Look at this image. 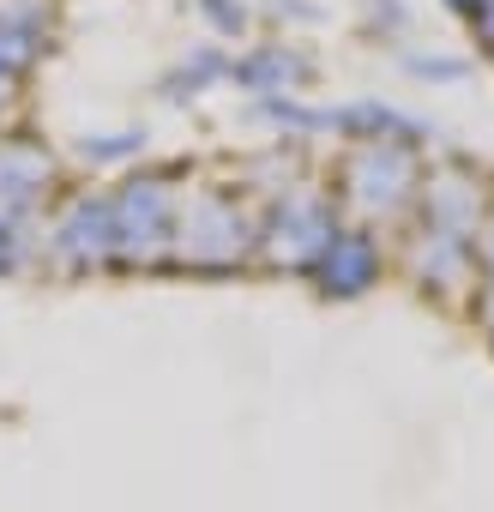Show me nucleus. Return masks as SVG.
<instances>
[{
    "label": "nucleus",
    "instance_id": "nucleus-1",
    "mask_svg": "<svg viewBox=\"0 0 494 512\" xmlns=\"http://www.w3.org/2000/svg\"><path fill=\"white\" fill-rule=\"evenodd\" d=\"M260 247V229L247 223V211L229 193H193L175 205V260L199 272H229Z\"/></svg>",
    "mask_w": 494,
    "mask_h": 512
},
{
    "label": "nucleus",
    "instance_id": "nucleus-2",
    "mask_svg": "<svg viewBox=\"0 0 494 512\" xmlns=\"http://www.w3.org/2000/svg\"><path fill=\"white\" fill-rule=\"evenodd\" d=\"M175 187L169 175H133L121 193H109L115 211V260L121 266H163L175 247Z\"/></svg>",
    "mask_w": 494,
    "mask_h": 512
},
{
    "label": "nucleus",
    "instance_id": "nucleus-3",
    "mask_svg": "<svg viewBox=\"0 0 494 512\" xmlns=\"http://www.w3.org/2000/svg\"><path fill=\"white\" fill-rule=\"evenodd\" d=\"M338 181H344V199H350L362 217H392V211H404V205L422 193L416 151H410V145H386V139L356 145V151L344 157Z\"/></svg>",
    "mask_w": 494,
    "mask_h": 512
},
{
    "label": "nucleus",
    "instance_id": "nucleus-4",
    "mask_svg": "<svg viewBox=\"0 0 494 512\" xmlns=\"http://www.w3.org/2000/svg\"><path fill=\"white\" fill-rule=\"evenodd\" d=\"M332 235H338V211H332V199H320V193H284V205H278L272 223L260 229V247H266V260H272V266H296V272H308Z\"/></svg>",
    "mask_w": 494,
    "mask_h": 512
},
{
    "label": "nucleus",
    "instance_id": "nucleus-5",
    "mask_svg": "<svg viewBox=\"0 0 494 512\" xmlns=\"http://www.w3.org/2000/svg\"><path fill=\"white\" fill-rule=\"evenodd\" d=\"M49 253H55L67 272L109 266L115 260V211H109V193H79L61 211V223L49 229Z\"/></svg>",
    "mask_w": 494,
    "mask_h": 512
},
{
    "label": "nucleus",
    "instance_id": "nucleus-6",
    "mask_svg": "<svg viewBox=\"0 0 494 512\" xmlns=\"http://www.w3.org/2000/svg\"><path fill=\"white\" fill-rule=\"evenodd\" d=\"M422 229H434L446 241H464V247H482V181L464 175V169L428 175V187H422Z\"/></svg>",
    "mask_w": 494,
    "mask_h": 512
},
{
    "label": "nucleus",
    "instance_id": "nucleus-7",
    "mask_svg": "<svg viewBox=\"0 0 494 512\" xmlns=\"http://www.w3.org/2000/svg\"><path fill=\"white\" fill-rule=\"evenodd\" d=\"M380 266H386V260H380V241H374L368 229H344V223H338V235L320 247V260H314L308 272L320 278L326 296H344V302H350V296H368V290L380 284Z\"/></svg>",
    "mask_w": 494,
    "mask_h": 512
},
{
    "label": "nucleus",
    "instance_id": "nucleus-8",
    "mask_svg": "<svg viewBox=\"0 0 494 512\" xmlns=\"http://www.w3.org/2000/svg\"><path fill=\"white\" fill-rule=\"evenodd\" d=\"M55 181V163L37 139H7L0 145V217H31L43 187Z\"/></svg>",
    "mask_w": 494,
    "mask_h": 512
},
{
    "label": "nucleus",
    "instance_id": "nucleus-9",
    "mask_svg": "<svg viewBox=\"0 0 494 512\" xmlns=\"http://www.w3.org/2000/svg\"><path fill=\"white\" fill-rule=\"evenodd\" d=\"M229 79H235L241 91H254L260 103H266V97H296V91L314 79V61L296 55V49H284V43H266V49H254V55L229 61Z\"/></svg>",
    "mask_w": 494,
    "mask_h": 512
},
{
    "label": "nucleus",
    "instance_id": "nucleus-10",
    "mask_svg": "<svg viewBox=\"0 0 494 512\" xmlns=\"http://www.w3.org/2000/svg\"><path fill=\"white\" fill-rule=\"evenodd\" d=\"M332 127H338V133H350V139H362V145L386 139V145H410V151L434 133V127H422V121L398 115L392 103H350V109H332Z\"/></svg>",
    "mask_w": 494,
    "mask_h": 512
},
{
    "label": "nucleus",
    "instance_id": "nucleus-11",
    "mask_svg": "<svg viewBox=\"0 0 494 512\" xmlns=\"http://www.w3.org/2000/svg\"><path fill=\"white\" fill-rule=\"evenodd\" d=\"M211 79H229V61H223L217 49H199L193 61H181V67L163 79V97H199Z\"/></svg>",
    "mask_w": 494,
    "mask_h": 512
},
{
    "label": "nucleus",
    "instance_id": "nucleus-12",
    "mask_svg": "<svg viewBox=\"0 0 494 512\" xmlns=\"http://www.w3.org/2000/svg\"><path fill=\"white\" fill-rule=\"evenodd\" d=\"M139 151H145V133H139V127L85 133V139H79V157H85V163H121V157H139Z\"/></svg>",
    "mask_w": 494,
    "mask_h": 512
},
{
    "label": "nucleus",
    "instance_id": "nucleus-13",
    "mask_svg": "<svg viewBox=\"0 0 494 512\" xmlns=\"http://www.w3.org/2000/svg\"><path fill=\"white\" fill-rule=\"evenodd\" d=\"M193 7L211 19L217 37H241L247 31V7H241V0H193Z\"/></svg>",
    "mask_w": 494,
    "mask_h": 512
},
{
    "label": "nucleus",
    "instance_id": "nucleus-14",
    "mask_svg": "<svg viewBox=\"0 0 494 512\" xmlns=\"http://www.w3.org/2000/svg\"><path fill=\"white\" fill-rule=\"evenodd\" d=\"M25 260V217H0V272H19Z\"/></svg>",
    "mask_w": 494,
    "mask_h": 512
},
{
    "label": "nucleus",
    "instance_id": "nucleus-15",
    "mask_svg": "<svg viewBox=\"0 0 494 512\" xmlns=\"http://www.w3.org/2000/svg\"><path fill=\"white\" fill-rule=\"evenodd\" d=\"M404 67H410L416 79H464V73H470L464 61H446V55H410Z\"/></svg>",
    "mask_w": 494,
    "mask_h": 512
},
{
    "label": "nucleus",
    "instance_id": "nucleus-16",
    "mask_svg": "<svg viewBox=\"0 0 494 512\" xmlns=\"http://www.w3.org/2000/svg\"><path fill=\"white\" fill-rule=\"evenodd\" d=\"M464 19H470V31L482 37V49H494V0H476Z\"/></svg>",
    "mask_w": 494,
    "mask_h": 512
},
{
    "label": "nucleus",
    "instance_id": "nucleus-17",
    "mask_svg": "<svg viewBox=\"0 0 494 512\" xmlns=\"http://www.w3.org/2000/svg\"><path fill=\"white\" fill-rule=\"evenodd\" d=\"M476 314H482V326H488V338H494V278L482 284V296H476Z\"/></svg>",
    "mask_w": 494,
    "mask_h": 512
},
{
    "label": "nucleus",
    "instance_id": "nucleus-18",
    "mask_svg": "<svg viewBox=\"0 0 494 512\" xmlns=\"http://www.w3.org/2000/svg\"><path fill=\"white\" fill-rule=\"evenodd\" d=\"M374 13H386V25H392V31L404 25V7H398V0H374Z\"/></svg>",
    "mask_w": 494,
    "mask_h": 512
},
{
    "label": "nucleus",
    "instance_id": "nucleus-19",
    "mask_svg": "<svg viewBox=\"0 0 494 512\" xmlns=\"http://www.w3.org/2000/svg\"><path fill=\"white\" fill-rule=\"evenodd\" d=\"M482 260H488V278H494V229L482 235Z\"/></svg>",
    "mask_w": 494,
    "mask_h": 512
}]
</instances>
